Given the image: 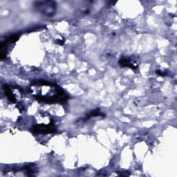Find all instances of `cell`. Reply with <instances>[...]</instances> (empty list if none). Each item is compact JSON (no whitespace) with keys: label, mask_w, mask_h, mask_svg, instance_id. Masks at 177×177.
<instances>
[{"label":"cell","mask_w":177,"mask_h":177,"mask_svg":"<svg viewBox=\"0 0 177 177\" xmlns=\"http://www.w3.org/2000/svg\"><path fill=\"white\" fill-rule=\"evenodd\" d=\"M33 128V132L38 133V134H49V133H53L56 132V130H55L50 125H39L34 126Z\"/></svg>","instance_id":"2"},{"label":"cell","mask_w":177,"mask_h":177,"mask_svg":"<svg viewBox=\"0 0 177 177\" xmlns=\"http://www.w3.org/2000/svg\"><path fill=\"white\" fill-rule=\"evenodd\" d=\"M18 38H19V36L18 35H11L10 37H8V40L11 42H15V41H17L18 40Z\"/></svg>","instance_id":"5"},{"label":"cell","mask_w":177,"mask_h":177,"mask_svg":"<svg viewBox=\"0 0 177 177\" xmlns=\"http://www.w3.org/2000/svg\"><path fill=\"white\" fill-rule=\"evenodd\" d=\"M34 7L38 12L47 17L54 15L56 11V3L53 1H39L34 2Z\"/></svg>","instance_id":"1"},{"label":"cell","mask_w":177,"mask_h":177,"mask_svg":"<svg viewBox=\"0 0 177 177\" xmlns=\"http://www.w3.org/2000/svg\"><path fill=\"white\" fill-rule=\"evenodd\" d=\"M4 91H5V93L6 96H7V98H8L9 100H10L12 102H15V98L14 95H13V93L11 92V90L10 88H8L7 86H5L4 87Z\"/></svg>","instance_id":"4"},{"label":"cell","mask_w":177,"mask_h":177,"mask_svg":"<svg viewBox=\"0 0 177 177\" xmlns=\"http://www.w3.org/2000/svg\"><path fill=\"white\" fill-rule=\"evenodd\" d=\"M119 63H120L121 66H123V67H130L133 69L137 68V66L134 65L133 63H132V62L128 59H125V58L121 59L120 60V61H119Z\"/></svg>","instance_id":"3"}]
</instances>
